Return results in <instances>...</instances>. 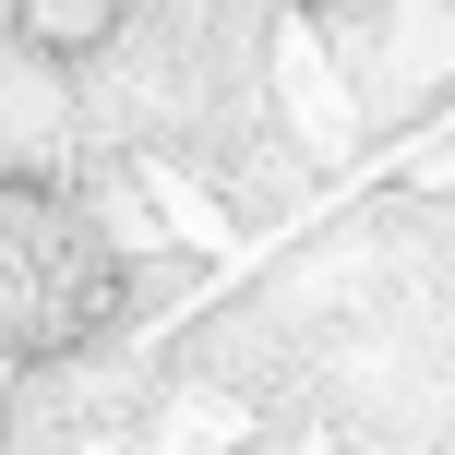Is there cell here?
<instances>
[{
    "label": "cell",
    "mask_w": 455,
    "mask_h": 455,
    "mask_svg": "<svg viewBox=\"0 0 455 455\" xmlns=\"http://www.w3.org/2000/svg\"><path fill=\"white\" fill-rule=\"evenodd\" d=\"M120 323V240L72 192L0 168V360H72Z\"/></svg>",
    "instance_id": "1"
},
{
    "label": "cell",
    "mask_w": 455,
    "mask_h": 455,
    "mask_svg": "<svg viewBox=\"0 0 455 455\" xmlns=\"http://www.w3.org/2000/svg\"><path fill=\"white\" fill-rule=\"evenodd\" d=\"M120 24H132V0H12V36L36 60H96Z\"/></svg>",
    "instance_id": "2"
},
{
    "label": "cell",
    "mask_w": 455,
    "mask_h": 455,
    "mask_svg": "<svg viewBox=\"0 0 455 455\" xmlns=\"http://www.w3.org/2000/svg\"><path fill=\"white\" fill-rule=\"evenodd\" d=\"M288 12H336V0H288Z\"/></svg>",
    "instance_id": "3"
}]
</instances>
